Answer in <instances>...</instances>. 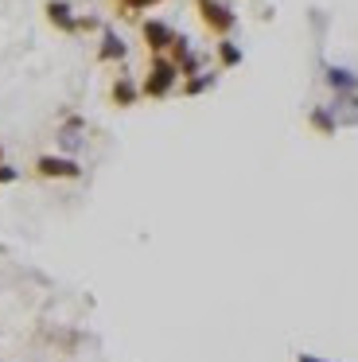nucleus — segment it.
Returning a JSON list of instances; mask_svg holds the SVG:
<instances>
[{"label": "nucleus", "instance_id": "f257e3e1", "mask_svg": "<svg viewBox=\"0 0 358 362\" xmlns=\"http://www.w3.org/2000/svg\"><path fill=\"white\" fill-rule=\"evenodd\" d=\"M179 66L171 63L168 55H152L148 59V71L144 78H140V98H148V102H163V98H171L179 90Z\"/></svg>", "mask_w": 358, "mask_h": 362}, {"label": "nucleus", "instance_id": "f03ea898", "mask_svg": "<svg viewBox=\"0 0 358 362\" xmlns=\"http://www.w3.org/2000/svg\"><path fill=\"white\" fill-rule=\"evenodd\" d=\"M195 12H199L202 28H207L214 40H230L233 28H238V12L226 4V0H191Z\"/></svg>", "mask_w": 358, "mask_h": 362}, {"label": "nucleus", "instance_id": "7ed1b4c3", "mask_svg": "<svg viewBox=\"0 0 358 362\" xmlns=\"http://www.w3.org/2000/svg\"><path fill=\"white\" fill-rule=\"evenodd\" d=\"M171 40H175V28L168 20H140V43L148 47V55H168Z\"/></svg>", "mask_w": 358, "mask_h": 362}, {"label": "nucleus", "instance_id": "20e7f679", "mask_svg": "<svg viewBox=\"0 0 358 362\" xmlns=\"http://www.w3.org/2000/svg\"><path fill=\"white\" fill-rule=\"evenodd\" d=\"M35 175L39 180H78L82 175V164L74 156H39L35 160Z\"/></svg>", "mask_w": 358, "mask_h": 362}, {"label": "nucleus", "instance_id": "39448f33", "mask_svg": "<svg viewBox=\"0 0 358 362\" xmlns=\"http://www.w3.org/2000/svg\"><path fill=\"white\" fill-rule=\"evenodd\" d=\"M129 59V43L113 32V28H101V40H98V63H125Z\"/></svg>", "mask_w": 358, "mask_h": 362}, {"label": "nucleus", "instance_id": "423d86ee", "mask_svg": "<svg viewBox=\"0 0 358 362\" xmlns=\"http://www.w3.org/2000/svg\"><path fill=\"white\" fill-rule=\"evenodd\" d=\"M109 102L117 105V110H129V105L140 102V82L132 78V74H117L113 86H109Z\"/></svg>", "mask_w": 358, "mask_h": 362}, {"label": "nucleus", "instance_id": "0eeeda50", "mask_svg": "<svg viewBox=\"0 0 358 362\" xmlns=\"http://www.w3.org/2000/svg\"><path fill=\"white\" fill-rule=\"evenodd\" d=\"M43 12H47V20H51V28H59V32H67V35L78 32V12L70 8L67 0H47Z\"/></svg>", "mask_w": 358, "mask_h": 362}, {"label": "nucleus", "instance_id": "6e6552de", "mask_svg": "<svg viewBox=\"0 0 358 362\" xmlns=\"http://www.w3.org/2000/svg\"><path fill=\"white\" fill-rule=\"evenodd\" d=\"M323 82L335 90V98L358 94V74L350 71V66H323Z\"/></svg>", "mask_w": 358, "mask_h": 362}, {"label": "nucleus", "instance_id": "1a4fd4ad", "mask_svg": "<svg viewBox=\"0 0 358 362\" xmlns=\"http://www.w3.org/2000/svg\"><path fill=\"white\" fill-rule=\"evenodd\" d=\"M308 125L316 129L319 136H335V133H339V117L331 113V105H311V113H308Z\"/></svg>", "mask_w": 358, "mask_h": 362}, {"label": "nucleus", "instance_id": "9d476101", "mask_svg": "<svg viewBox=\"0 0 358 362\" xmlns=\"http://www.w3.org/2000/svg\"><path fill=\"white\" fill-rule=\"evenodd\" d=\"M214 82H218L214 71H202V74H195V78H183V82H179V94H183V98H199V94H207Z\"/></svg>", "mask_w": 358, "mask_h": 362}, {"label": "nucleus", "instance_id": "9b49d317", "mask_svg": "<svg viewBox=\"0 0 358 362\" xmlns=\"http://www.w3.org/2000/svg\"><path fill=\"white\" fill-rule=\"evenodd\" d=\"M214 55H218V66H222V71H233V66H241V47L233 40H218V47H214Z\"/></svg>", "mask_w": 358, "mask_h": 362}, {"label": "nucleus", "instance_id": "f8f14e48", "mask_svg": "<svg viewBox=\"0 0 358 362\" xmlns=\"http://www.w3.org/2000/svg\"><path fill=\"white\" fill-rule=\"evenodd\" d=\"M59 144H62L67 152L82 144V117H70L67 125H62V133H59Z\"/></svg>", "mask_w": 358, "mask_h": 362}, {"label": "nucleus", "instance_id": "ddd939ff", "mask_svg": "<svg viewBox=\"0 0 358 362\" xmlns=\"http://www.w3.org/2000/svg\"><path fill=\"white\" fill-rule=\"evenodd\" d=\"M117 4V16H125V20H137V12H144V8H156V4H163V0H113Z\"/></svg>", "mask_w": 358, "mask_h": 362}, {"label": "nucleus", "instance_id": "4468645a", "mask_svg": "<svg viewBox=\"0 0 358 362\" xmlns=\"http://www.w3.org/2000/svg\"><path fill=\"white\" fill-rule=\"evenodd\" d=\"M179 78H195V74H202V55H199V51H191V55H187V59H179Z\"/></svg>", "mask_w": 358, "mask_h": 362}, {"label": "nucleus", "instance_id": "2eb2a0df", "mask_svg": "<svg viewBox=\"0 0 358 362\" xmlns=\"http://www.w3.org/2000/svg\"><path fill=\"white\" fill-rule=\"evenodd\" d=\"M20 180V168H12V164H0V187L4 183H16Z\"/></svg>", "mask_w": 358, "mask_h": 362}, {"label": "nucleus", "instance_id": "dca6fc26", "mask_svg": "<svg viewBox=\"0 0 358 362\" xmlns=\"http://www.w3.org/2000/svg\"><path fill=\"white\" fill-rule=\"evenodd\" d=\"M98 16H78V32H98Z\"/></svg>", "mask_w": 358, "mask_h": 362}, {"label": "nucleus", "instance_id": "f3484780", "mask_svg": "<svg viewBox=\"0 0 358 362\" xmlns=\"http://www.w3.org/2000/svg\"><path fill=\"white\" fill-rule=\"evenodd\" d=\"M296 362H331V358H316V354H296Z\"/></svg>", "mask_w": 358, "mask_h": 362}, {"label": "nucleus", "instance_id": "a211bd4d", "mask_svg": "<svg viewBox=\"0 0 358 362\" xmlns=\"http://www.w3.org/2000/svg\"><path fill=\"white\" fill-rule=\"evenodd\" d=\"M0 164H4V144H0Z\"/></svg>", "mask_w": 358, "mask_h": 362}]
</instances>
